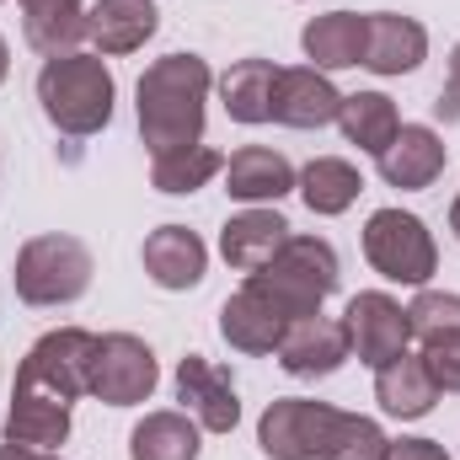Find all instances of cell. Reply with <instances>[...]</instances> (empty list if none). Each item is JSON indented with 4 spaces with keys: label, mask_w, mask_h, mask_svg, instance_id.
Returning a JSON list of instances; mask_svg holds the SVG:
<instances>
[{
    "label": "cell",
    "mask_w": 460,
    "mask_h": 460,
    "mask_svg": "<svg viewBox=\"0 0 460 460\" xmlns=\"http://www.w3.org/2000/svg\"><path fill=\"white\" fill-rule=\"evenodd\" d=\"M215 70L199 54H161L139 86H134V113H139V139L150 155L204 145V113H209Z\"/></svg>",
    "instance_id": "1"
},
{
    "label": "cell",
    "mask_w": 460,
    "mask_h": 460,
    "mask_svg": "<svg viewBox=\"0 0 460 460\" xmlns=\"http://www.w3.org/2000/svg\"><path fill=\"white\" fill-rule=\"evenodd\" d=\"M113 102H118V86H113V70L102 65V54H54L43 59L38 70V108L43 118L70 134V139H92L113 123Z\"/></svg>",
    "instance_id": "2"
},
{
    "label": "cell",
    "mask_w": 460,
    "mask_h": 460,
    "mask_svg": "<svg viewBox=\"0 0 460 460\" xmlns=\"http://www.w3.org/2000/svg\"><path fill=\"white\" fill-rule=\"evenodd\" d=\"M246 284L262 289L289 322H305V316H322V305L338 295L343 268H338V252L327 235H289L268 268L246 273Z\"/></svg>",
    "instance_id": "3"
},
{
    "label": "cell",
    "mask_w": 460,
    "mask_h": 460,
    "mask_svg": "<svg viewBox=\"0 0 460 460\" xmlns=\"http://www.w3.org/2000/svg\"><path fill=\"white\" fill-rule=\"evenodd\" d=\"M92 273H97L92 246H86L81 235L49 230V235L22 241L16 268H11V284H16V300H22V305L54 311V305H75V300L92 289Z\"/></svg>",
    "instance_id": "4"
},
{
    "label": "cell",
    "mask_w": 460,
    "mask_h": 460,
    "mask_svg": "<svg viewBox=\"0 0 460 460\" xmlns=\"http://www.w3.org/2000/svg\"><path fill=\"white\" fill-rule=\"evenodd\" d=\"M364 262L380 279H391V284L423 289L439 273V246H434V230L423 226L418 215H407V209H375L364 220Z\"/></svg>",
    "instance_id": "5"
},
{
    "label": "cell",
    "mask_w": 460,
    "mask_h": 460,
    "mask_svg": "<svg viewBox=\"0 0 460 460\" xmlns=\"http://www.w3.org/2000/svg\"><path fill=\"white\" fill-rule=\"evenodd\" d=\"M92 358H97V332L86 327H54L22 353L16 364V385L27 391H49L59 402H81L92 396Z\"/></svg>",
    "instance_id": "6"
},
{
    "label": "cell",
    "mask_w": 460,
    "mask_h": 460,
    "mask_svg": "<svg viewBox=\"0 0 460 460\" xmlns=\"http://www.w3.org/2000/svg\"><path fill=\"white\" fill-rule=\"evenodd\" d=\"M343 412L311 396H279L257 418V445L268 460H327Z\"/></svg>",
    "instance_id": "7"
},
{
    "label": "cell",
    "mask_w": 460,
    "mask_h": 460,
    "mask_svg": "<svg viewBox=\"0 0 460 460\" xmlns=\"http://www.w3.org/2000/svg\"><path fill=\"white\" fill-rule=\"evenodd\" d=\"M155 380H161V364L145 338L134 332H108L97 338V358H92V396L108 402V407H139L155 396Z\"/></svg>",
    "instance_id": "8"
},
{
    "label": "cell",
    "mask_w": 460,
    "mask_h": 460,
    "mask_svg": "<svg viewBox=\"0 0 460 460\" xmlns=\"http://www.w3.org/2000/svg\"><path fill=\"white\" fill-rule=\"evenodd\" d=\"M343 332H348L353 358H358V364H369V369H380V364L402 358L407 343H412L407 305H402V300H391L385 289H364V295H353V300H348Z\"/></svg>",
    "instance_id": "9"
},
{
    "label": "cell",
    "mask_w": 460,
    "mask_h": 460,
    "mask_svg": "<svg viewBox=\"0 0 460 460\" xmlns=\"http://www.w3.org/2000/svg\"><path fill=\"white\" fill-rule=\"evenodd\" d=\"M177 402L182 412L204 429V434H230L241 423V396H235V380L230 369H220L215 358L204 353H188L177 364Z\"/></svg>",
    "instance_id": "10"
},
{
    "label": "cell",
    "mask_w": 460,
    "mask_h": 460,
    "mask_svg": "<svg viewBox=\"0 0 460 460\" xmlns=\"http://www.w3.org/2000/svg\"><path fill=\"white\" fill-rule=\"evenodd\" d=\"M445 161H450V150H445V139H439L429 123H402L396 139L375 155L385 188H402V193H423V188H434L439 172H445Z\"/></svg>",
    "instance_id": "11"
},
{
    "label": "cell",
    "mask_w": 460,
    "mask_h": 460,
    "mask_svg": "<svg viewBox=\"0 0 460 460\" xmlns=\"http://www.w3.org/2000/svg\"><path fill=\"white\" fill-rule=\"evenodd\" d=\"M343 113V92L332 86L327 70L316 65H295V70H279V86H273V123L284 128H327Z\"/></svg>",
    "instance_id": "12"
},
{
    "label": "cell",
    "mask_w": 460,
    "mask_h": 460,
    "mask_svg": "<svg viewBox=\"0 0 460 460\" xmlns=\"http://www.w3.org/2000/svg\"><path fill=\"white\" fill-rule=\"evenodd\" d=\"M273 358H279L284 375H295V380H327V375H338L348 358H353V348H348L343 322L305 316V322H295V327L284 332V343L273 348Z\"/></svg>",
    "instance_id": "13"
},
{
    "label": "cell",
    "mask_w": 460,
    "mask_h": 460,
    "mask_svg": "<svg viewBox=\"0 0 460 460\" xmlns=\"http://www.w3.org/2000/svg\"><path fill=\"white\" fill-rule=\"evenodd\" d=\"M364 70L375 75H412L429 59V27L402 11H369L364 16Z\"/></svg>",
    "instance_id": "14"
},
{
    "label": "cell",
    "mask_w": 460,
    "mask_h": 460,
    "mask_svg": "<svg viewBox=\"0 0 460 460\" xmlns=\"http://www.w3.org/2000/svg\"><path fill=\"white\" fill-rule=\"evenodd\" d=\"M289 235L295 230H289V220L273 204H246L241 215H230L226 226H220V257L235 273H257V268H268L284 252Z\"/></svg>",
    "instance_id": "15"
},
{
    "label": "cell",
    "mask_w": 460,
    "mask_h": 460,
    "mask_svg": "<svg viewBox=\"0 0 460 460\" xmlns=\"http://www.w3.org/2000/svg\"><path fill=\"white\" fill-rule=\"evenodd\" d=\"M139 257H145V273H150L161 289H172V295L199 289V284H204V273H209V246L199 241V230H188V226L150 230Z\"/></svg>",
    "instance_id": "16"
},
{
    "label": "cell",
    "mask_w": 460,
    "mask_h": 460,
    "mask_svg": "<svg viewBox=\"0 0 460 460\" xmlns=\"http://www.w3.org/2000/svg\"><path fill=\"white\" fill-rule=\"evenodd\" d=\"M289 327H295V322H289L262 289H252V284H241L226 305H220V338H226L235 353H273V348L284 343Z\"/></svg>",
    "instance_id": "17"
},
{
    "label": "cell",
    "mask_w": 460,
    "mask_h": 460,
    "mask_svg": "<svg viewBox=\"0 0 460 460\" xmlns=\"http://www.w3.org/2000/svg\"><path fill=\"white\" fill-rule=\"evenodd\" d=\"M70 439V402L49 396V391H27L11 385V407H5V445H27L38 456L59 450Z\"/></svg>",
    "instance_id": "18"
},
{
    "label": "cell",
    "mask_w": 460,
    "mask_h": 460,
    "mask_svg": "<svg viewBox=\"0 0 460 460\" xmlns=\"http://www.w3.org/2000/svg\"><path fill=\"white\" fill-rule=\"evenodd\" d=\"M161 27V11L155 0H97L86 11V38L102 59H118V54H134L155 38Z\"/></svg>",
    "instance_id": "19"
},
{
    "label": "cell",
    "mask_w": 460,
    "mask_h": 460,
    "mask_svg": "<svg viewBox=\"0 0 460 460\" xmlns=\"http://www.w3.org/2000/svg\"><path fill=\"white\" fill-rule=\"evenodd\" d=\"M300 172L289 166V155L268 150V145H241L226 161V193L235 204H279L284 193H295Z\"/></svg>",
    "instance_id": "20"
},
{
    "label": "cell",
    "mask_w": 460,
    "mask_h": 460,
    "mask_svg": "<svg viewBox=\"0 0 460 460\" xmlns=\"http://www.w3.org/2000/svg\"><path fill=\"white\" fill-rule=\"evenodd\" d=\"M375 402H380V412H385V418H402V423L429 418V412H434V402H439V385H434V375H429L423 353H412V348H407L402 358L380 364V369H375Z\"/></svg>",
    "instance_id": "21"
},
{
    "label": "cell",
    "mask_w": 460,
    "mask_h": 460,
    "mask_svg": "<svg viewBox=\"0 0 460 460\" xmlns=\"http://www.w3.org/2000/svg\"><path fill=\"white\" fill-rule=\"evenodd\" d=\"M364 16L358 11H327V16H311L305 32H300V49L316 70H353L364 65Z\"/></svg>",
    "instance_id": "22"
},
{
    "label": "cell",
    "mask_w": 460,
    "mask_h": 460,
    "mask_svg": "<svg viewBox=\"0 0 460 460\" xmlns=\"http://www.w3.org/2000/svg\"><path fill=\"white\" fill-rule=\"evenodd\" d=\"M295 193L305 199V209H311V215L332 220V215H348V209L358 204L364 177H358V166L343 161V155H316V161H305V166H300Z\"/></svg>",
    "instance_id": "23"
},
{
    "label": "cell",
    "mask_w": 460,
    "mask_h": 460,
    "mask_svg": "<svg viewBox=\"0 0 460 460\" xmlns=\"http://www.w3.org/2000/svg\"><path fill=\"white\" fill-rule=\"evenodd\" d=\"M22 5V32L27 43L54 59V54H75V43L86 38V0H16Z\"/></svg>",
    "instance_id": "24"
},
{
    "label": "cell",
    "mask_w": 460,
    "mask_h": 460,
    "mask_svg": "<svg viewBox=\"0 0 460 460\" xmlns=\"http://www.w3.org/2000/svg\"><path fill=\"white\" fill-rule=\"evenodd\" d=\"M273 86H279L273 59H235L220 75V102L235 123H273Z\"/></svg>",
    "instance_id": "25"
},
{
    "label": "cell",
    "mask_w": 460,
    "mask_h": 460,
    "mask_svg": "<svg viewBox=\"0 0 460 460\" xmlns=\"http://www.w3.org/2000/svg\"><path fill=\"white\" fill-rule=\"evenodd\" d=\"M199 434L188 412H145L128 434V460H199Z\"/></svg>",
    "instance_id": "26"
},
{
    "label": "cell",
    "mask_w": 460,
    "mask_h": 460,
    "mask_svg": "<svg viewBox=\"0 0 460 460\" xmlns=\"http://www.w3.org/2000/svg\"><path fill=\"white\" fill-rule=\"evenodd\" d=\"M220 172H226V155H220L215 145H182V150L150 155V188H155V193H172V199L209 188Z\"/></svg>",
    "instance_id": "27"
},
{
    "label": "cell",
    "mask_w": 460,
    "mask_h": 460,
    "mask_svg": "<svg viewBox=\"0 0 460 460\" xmlns=\"http://www.w3.org/2000/svg\"><path fill=\"white\" fill-rule=\"evenodd\" d=\"M338 128H343L348 145H358L364 155H380V150L396 139L402 113H396V102H391L385 92H353V97H343Z\"/></svg>",
    "instance_id": "28"
},
{
    "label": "cell",
    "mask_w": 460,
    "mask_h": 460,
    "mask_svg": "<svg viewBox=\"0 0 460 460\" xmlns=\"http://www.w3.org/2000/svg\"><path fill=\"white\" fill-rule=\"evenodd\" d=\"M407 322H412V338L418 343L450 338V332H460V295H450V289H423L407 305Z\"/></svg>",
    "instance_id": "29"
},
{
    "label": "cell",
    "mask_w": 460,
    "mask_h": 460,
    "mask_svg": "<svg viewBox=\"0 0 460 460\" xmlns=\"http://www.w3.org/2000/svg\"><path fill=\"white\" fill-rule=\"evenodd\" d=\"M327 460H391V434H385L375 418L343 412V423H338V439H332Z\"/></svg>",
    "instance_id": "30"
},
{
    "label": "cell",
    "mask_w": 460,
    "mask_h": 460,
    "mask_svg": "<svg viewBox=\"0 0 460 460\" xmlns=\"http://www.w3.org/2000/svg\"><path fill=\"white\" fill-rule=\"evenodd\" d=\"M423 364H429V375H434V385H439V391L460 396V332L423 343Z\"/></svg>",
    "instance_id": "31"
},
{
    "label": "cell",
    "mask_w": 460,
    "mask_h": 460,
    "mask_svg": "<svg viewBox=\"0 0 460 460\" xmlns=\"http://www.w3.org/2000/svg\"><path fill=\"white\" fill-rule=\"evenodd\" d=\"M434 118H439V123H460V43L450 49V70H445V86H439Z\"/></svg>",
    "instance_id": "32"
},
{
    "label": "cell",
    "mask_w": 460,
    "mask_h": 460,
    "mask_svg": "<svg viewBox=\"0 0 460 460\" xmlns=\"http://www.w3.org/2000/svg\"><path fill=\"white\" fill-rule=\"evenodd\" d=\"M391 460H450L445 456V445L439 439H391Z\"/></svg>",
    "instance_id": "33"
},
{
    "label": "cell",
    "mask_w": 460,
    "mask_h": 460,
    "mask_svg": "<svg viewBox=\"0 0 460 460\" xmlns=\"http://www.w3.org/2000/svg\"><path fill=\"white\" fill-rule=\"evenodd\" d=\"M0 460H43V456L27 450V445H0Z\"/></svg>",
    "instance_id": "34"
},
{
    "label": "cell",
    "mask_w": 460,
    "mask_h": 460,
    "mask_svg": "<svg viewBox=\"0 0 460 460\" xmlns=\"http://www.w3.org/2000/svg\"><path fill=\"white\" fill-rule=\"evenodd\" d=\"M5 75H11V43L0 38V86H5Z\"/></svg>",
    "instance_id": "35"
},
{
    "label": "cell",
    "mask_w": 460,
    "mask_h": 460,
    "mask_svg": "<svg viewBox=\"0 0 460 460\" xmlns=\"http://www.w3.org/2000/svg\"><path fill=\"white\" fill-rule=\"evenodd\" d=\"M450 230H456V241H460V193H456V204H450Z\"/></svg>",
    "instance_id": "36"
},
{
    "label": "cell",
    "mask_w": 460,
    "mask_h": 460,
    "mask_svg": "<svg viewBox=\"0 0 460 460\" xmlns=\"http://www.w3.org/2000/svg\"><path fill=\"white\" fill-rule=\"evenodd\" d=\"M43 460H49V456H43Z\"/></svg>",
    "instance_id": "37"
}]
</instances>
